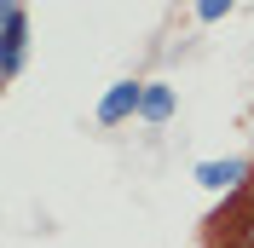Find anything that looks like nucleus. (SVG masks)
<instances>
[{
  "label": "nucleus",
  "mask_w": 254,
  "mask_h": 248,
  "mask_svg": "<svg viewBox=\"0 0 254 248\" xmlns=\"http://www.w3.org/2000/svg\"><path fill=\"white\" fill-rule=\"evenodd\" d=\"M243 173H249V162H237V156H231V162H202V168H196V185H208V190H231Z\"/></svg>",
  "instance_id": "3"
},
{
  "label": "nucleus",
  "mask_w": 254,
  "mask_h": 248,
  "mask_svg": "<svg viewBox=\"0 0 254 248\" xmlns=\"http://www.w3.org/2000/svg\"><path fill=\"white\" fill-rule=\"evenodd\" d=\"M139 104H144L139 81H116L110 93L98 98V127H116V122H127V116H139Z\"/></svg>",
  "instance_id": "2"
},
{
  "label": "nucleus",
  "mask_w": 254,
  "mask_h": 248,
  "mask_svg": "<svg viewBox=\"0 0 254 248\" xmlns=\"http://www.w3.org/2000/svg\"><path fill=\"white\" fill-rule=\"evenodd\" d=\"M23 47H29L23 6H17V0H0V69H6V75H17V69H23Z\"/></svg>",
  "instance_id": "1"
},
{
  "label": "nucleus",
  "mask_w": 254,
  "mask_h": 248,
  "mask_svg": "<svg viewBox=\"0 0 254 248\" xmlns=\"http://www.w3.org/2000/svg\"><path fill=\"white\" fill-rule=\"evenodd\" d=\"M231 6H237V0H196V17H202V23H220Z\"/></svg>",
  "instance_id": "5"
},
{
  "label": "nucleus",
  "mask_w": 254,
  "mask_h": 248,
  "mask_svg": "<svg viewBox=\"0 0 254 248\" xmlns=\"http://www.w3.org/2000/svg\"><path fill=\"white\" fill-rule=\"evenodd\" d=\"M144 122H168L174 116V87H162V81H144V104H139Z\"/></svg>",
  "instance_id": "4"
}]
</instances>
